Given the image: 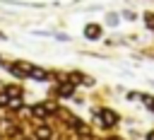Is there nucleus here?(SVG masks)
<instances>
[{
    "label": "nucleus",
    "instance_id": "obj_1",
    "mask_svg": "<svg viewBox=\"0 0 154 140\" xmlns=\"http://www.w3.org/2000/svg\"><path fill=\"white\" fill-rule=\"evenodd\" d=\"M87 34H89V39H96L99 36V27H87Z\"/></svg>",
    "mask_w": 154,
    "mask_h": 140
},
{
    "label": "nucleus",
    "instance_id": "obj_2",
    "mask_svg": "<svg viewBox=\"0 0 154 140\" xmlns=\"http://www.w3.org/2000/svg\"><path fill=\"white\" fill-rule=\"evenodd\" d=\"M101 118H103V123H108V126L116 121V116H111V111H103V116H101Z\"/></svg>",
    "mask_w": 154,
    "mask_h": 140
},
{
    "label": "nucleus",
    "instance_id": "obj_3",
    "mask_svg": "<svg viewBox=\"0 0 154 140\" xmlns=\"http://www.w3.org/2000/svg\"><path fill=\"white\" fill-rule=\"evenodd\" d=\"M147 24H149V27H154V14H147Z\"/></svg>",
    "mask_w": 154,
    "mask_h": 140
}]
</instances>
